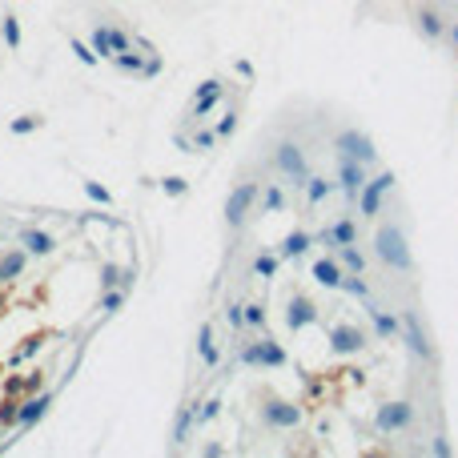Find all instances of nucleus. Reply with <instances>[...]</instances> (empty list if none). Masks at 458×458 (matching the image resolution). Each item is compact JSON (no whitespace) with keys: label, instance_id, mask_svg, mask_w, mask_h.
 Listing matches in <instances>:
<instances>
[{"label":"nucleus","instance_id":"22","mask_svg":"<svg viewBox=\"0 0 458 458\" xmlns=\"http://www.w3.org/2000/svg\"><path fill=\"white\" fill-rule=\"evenodd\" d=\"M197 354H201V362H205L210 370L222 362V354H217V346H213V326H210V322L197 330Z\"/></svg>","mask_w":458,"mask_h":458},{"label":"nucleus","instance_id":"7","mask_svg":"<svg viewBox=\"0 0 458 458\" xmlns=\"http://www.w3.org/2000/svg\"><path fill=\"white\" fill-rule=\"evenodd\" d=\"M273 161H277V169H282L294 185H306V181H310L306 157H302V149H297L294 141H282V145H277V153H273Z\"/></svg>","mask_w":458,"mask_h":458},{"label":"nucleus","instance_id":"5","mask_svg":"<svg viewBox=\"0 0 458 458\" xmlns=\"http://www.w3.org/2000/svg\"><path fill=\"white\" fill-rule=\"evenodd\" d=\"M334 145H338V157H354V161H362V165L378 161V149H374V141L362 133V129H342Z\"/></svg>","mask_w":458,"mask_h":458},{"label":"nucleus","instance_id":"15","mask_svg":"<svg viewBox=\"0 0 458 458\" xmlns=\"http://www.w3.org/2000/svg\"><path fill=\"white\" fill-rule=\"evenodd\" d=\"M318 241H326V246H354L358 241V222H350V217H338L334 225H326L322 234H318Z\"/></svg>","mask_w":458,"mask_h":458},{"label":"nucleus","instance_id":"6","mask_svg":"<svg viewBox=\"0 0 458 458\" xmlns=\"http://www.w3.org/2000/svg\"><path fill=\"white\" fill-rule=\"evenodd\" d=\"M374 426L382 434H402L414 426V406L410 402H386V406H378V414H374Z\"/></svg>","mask_w":458,"mask_h":458},{"label":"nucleus","instance_id":"51","mask_svg":"<svg viewBox=\"0 0 458 458\" xmlns=\"http://www.w3.org/2000/svg\"><path fill=\"white\" fill-rule=\"evenodd\" d=\"M0 374H4V362H0Z\"/></svg>","mask_w":458,"mask_h":458},{"label":"nucleus","instance_id":"21","mask_svg":"<svg viewBox=\"0 0 458 458\" xmlns=\"http://www.w3.org/2000/svg\"><path fill=\"white\" fill-rule=\"evenodd\" d=\"M21 241H25V249H28V253H37V258H49L52 249H57V241H52L45 229H25Z\"/></svg>","mask_w":458,"mask_h":458},{"label":"nucleus","instance_id":"42","mask_svg":"<svg viewBox=\"0 0 458 458\" xmlns=\"http://www.w3.org/2000/svg\"><path fill=\"white\" fill-rule=\"evenodd\" d=\"M4 40H8V45H21V25H16V16H8V21H4Z\"/></svg>","mask_w":458,"mask_h":458},{"label":"nucleus","instance_id":"39","mask_svg":"<svg viewBox=\"0 0 458 458\" xmlns=\"http://www.w3.org/2000/svg\"><path fill=\"white\" fill-rule=\"evenodd\" d=\"M246 326H253V330H265V310H261V306H246Z\"/></svg>","mask_w":458,"mask_h":458},{"label":"nucleus","instance_id":"28","mask_svg":"<svg viewBox=\"0 0 458 458\" xmlns=\"http://www.w3.org/2000/svg\"><path fill=\"white\" fill-rule=\"evenodd\" d=\"M277 210H285V193L282 185H270L261 193V213H277Z\"/></svg>","mask_w":458,"mask_h":458},{"label":"nucleus","instance_id":"26","mask_svg":"<svg viewBox=\"0 0 458 458\" xmlns=\"http://www.w3.org/2000/svg\"><path fill=\"white\" fill-rule=\"evenodd\" d=\"M40 346H45V334H28V338H25V346L13 350V358H8V370H13V366H21V362H28Z\"/></svg>","mask_w":458,"mask_h":458},{"label":"nucleus","instance_id":"17","mask_svg":"<svg viewBox=\"0 0 458 458\" xmlns=\"http://www.w3.org/2000/svg\"><path fill=\"white\" fill-rule=\"evenodd\" d=\"M366 314H370V322H374V330H378V338H398V330H402V322H398L390 310H382V306H374V302H366Z\"/></svg>","mask_w":458,"mask_h":458},{"label":"nucleus","instance_id":"27","mask_svg":"<svg viewBox=\"0 0 458 458\" xmlns=\"http://www.w3.org/2000/svg\"><path fill=\"white\" fill-rule=\"evenodd\" d=\"M113 64L121 69V73H133V76H145V61L137 57V52H117L113 57Z\"/></svg>","mask_w":458,"mask_h":458},{"label":"nucleus","instance_id":"33","mask_svg":"<svg viewBox=\"0 0 458 458\" xmlns=\"http://www.w3.org/2000/svg\"><path fill=\"white\" fill-rule=\"evenodd\" d=\"M125 306V290H105V297H101V310L105 314H117Z\"/></svg>","mask_w":458,"mask_h":458},{"label":"nucleus","instance_id":"38","mask_svg":"<svg viewBox=\"0 0 458 458\" xmlns=\"http://www.w3.org/2000/svg\"><path fill=\"white\" fill-rule=\"evenodd\" d=\"M217 145V133H213V129H201L197 137H193V153H201V149H213Z\"/></svg>","mask_w":458,"mask_h":458},{"label":"nucleus","instance_id":"36","mask_svg":"<svg viewBox=\"0 0 458 458\" xmlns=\"http://www.w3.org/2000/svg\"><path fill=\"white\" fill-rule=\"evenodd\" d=\"M40 125H45V117H37V113H33V117H16L13 133H33V129H40Z\"/></svg>","mask_w":458,"mask_h":458},{"label":"nucleus","instance_id":"24","mask_svg":"<svg viewBox=\"0 0 458 458\" xmlns=\"http://www.w3.org/2000/svg\"><path fill=\"white\" fill-rule=\"evenodd\" d=\"M334 258L342 261V265H346L350 273H366V258H362L358 241H354V246H338V249H334Z\"/></svg>","mask_w":458,"mask_h":458},{"label":"nucleus","instance_id":"25","mask_svg":"<svg viewBox=\"0 0 458 458\" xmlns=\"http://www.w3.org/2000/svg\"><path fill=\"white\" fill-rule=\"evenodd\" d=\"M193 422H197V410L193 406H181L177 410V426H173V446H181L189 438V430H193Z\"/></svg>","mask_w":458,"mask_h":458},{"label":"nucleus","instance_id":"47","mask_svg":"<svg viewBox=\"0 0 458 458\" xmlns=\"http://www.w3.org/2000/svg\"><path fill=\"white\" fill-rule=\"evenodd\" d=\"M234 69H237V73H241V76H249V81H253V64H249V61H237Z\"/></svg>","mask_w":458,"mask_h":458},{"label":"nucleus","instance_id":"35","mask_svg":"<svg viewBox=\"0 0 458 458\" xmlns=\"http://www.w3.org/2000/svg\"><path fill=\"white\" fill-rule=\"evenodd\" d=\"M161 189L169 193V197H185V193H189V181H185V177H165Z\"/></svg>","mask_w":458,"mask_h":458},{"label":"nucleus","instance_id":"11","mask_svg":"<svg viewBox=\"0 0 458 458\" xmlns=\"http://www.w3.org/2000/svg\"><path fill=\"white\" fill-rule=\"evenodd\" d=\"M225 97V85L222 81H201L197 93H193V105H189V121H201V117H210L217 109V101Z\"/></svg>","mask_w":458,"mask_h":458},{"label":"nucleus","instance_id":"50","mask_svg":"<svg viewBox=\"0 0 458 458\" xmlns=\"http://www.w3.org/2000/svg\"><path fill=\"white\" fill-rule=\"evenodd\" d=\"M426 4H442V0H426Z\"/></svg>","mask_w":458,"mask_h":458},{"label":"nucleus","instance_id":"30","mask_svg":"<svg viewBox=\"0 0 458 458\" xmlns=\"http://www.w3.org/2000/svg\"><path fill=\"white\" fill-rule=\"evenodd\" d=\"M306 197H310V205H322V201L330 197V181H322V177H310V181H306Z\"/></svg>","mask_w":458,"mask_h":458},{"label":"nucleus","instance_id":"34","mask_svg":"<svg viewBox=\"0 0 458 458\" xmlns=\"http://www.w3.org/2000/svg\"><path fill=\"white\" fill-rule=\"evenodd\" d=\"M85 193H88L93 201H97V205H113V193H109L105 185H101V181H85Z\"/></svg>","mask_w":458,"mask_h":458},{"label":"nucleus","instance_id":"37","mask_svg":"<svg viewBox=\"0 0 458 458\" xmlns=\"http://www.w3.org/2000/svg\"><path fill=\"white\" fill-rule=\"evenodd\" d=\"M217 410H222V402H217V398H210V402H201L197 422H201V426H205V422H213V418H217Z\"/></svg>","mask_w":458,"mask_h":458},{"label":"nucleus","instance_id":"29","mask_svg":"<svg viewBox=\"0 0 458 458\" xmlns=\"http://www.w3.org/2000/svg\"><path fill=\"white\" fill-rule=\"evenodd\" d=\"M277 253H258V258H253V273H258V277H265V282H270L273 273H277Z\"/></svg>","mask_w":458,"mask_h":458},{"label":"nucleus","instance_id":"20","mask_svg":"<svg viewBox=\"0 0 458 458\" xmlns=\"http://www.w3.org/2000/svg\"><path fill=\"white\" fill-rule=\"evenodd\" d=\"M25 261H28V249H13V253H4V258H0V285L16 282V277L25 273Z\"/></svg>","mask_w":458,"mask_h":458},{"label":"nucleus","instance_id":"46","mask_svg":"<svg viewBox=\"0 0 458 458\" xmlns=\"http://www.w3.org/2000/svg\"><path fill=\"white\" fill-rule=\"evenodd\" d=\"M21 390H25V378H8V382H4V394H21Z\"/></svg>","mask_w":458,"mask_h":458},{"label":"nucleus","instance_id":"1","mask_svg":"<svg viewBox=\"0 0 458 458\" xmlns=\"http://www.w3.org/2000/svg\"><path fill=\"white\" fill-rule=\"evenodd\" d=\"M374 249H378V261H386L390 270H398V273H410V270H414L410 246H406V237H402V229H398L394 222H382V225H378V234H374Z\"/></svg>","mask_w":458,"mask_h":458},{"label":"nucleus","instance_id":"2","mask_svg":"<svg viewBox=\"0 0 458 458\" xmlns=\"http://www.w3.org/2000/svg\"><path fill=\"white\" fill-rule=\"evenodd\" d=\"M390 189H394V173H390V169H382L374 181H366V185H362V193H358V213H362V217H378Z\"/></svg>","mask_w":458,"mask_h":458},{"label":"nucleus","instance_id":"16","mask_svg":"<svg viewBox=\"0 0 458 458\" xmlns=\"http://www.w3.org/2000/svg\"><path fill=\"white\" fill-rule=\"evenodd\" d=\"M49 406H52V394H28L25 402H21L16 426H21V430H28V426H33V422H37V418H40V414H45Z\"/></svg>","mask_w":458,"mask_h":458},{"label":"nucleus","instance_id":"49","mask_svg":"<svg viewBox=\"0 0 458 458\" xmlns=\"http://www.w3.org/2000/svg\"><path fill=\"white\" fill-rule=\"evenodd\" d=\"M450 37H454V45H458V21H454V25H450Z\"/></svg>","mask_w":458,"mask_h":458},{"label":"nucleus","instance_id":"9","mask_svg":"<svg viewBox=\"0 0 458 458\" xmlns=\"http://www.w3.org/2000/svg\"><path fill=\"white\" fill-rule=\"evenodd\" d=\"M129 49H133V40L125 37L121 28H109V25L93 28V52H97V57H105V61H113L117 52H129Z\"/></svg>","mask_w":458,"mask_h":458},{"label":"nucleus","instance_id":"44","mask_svg":"<svg viewBox=\"0 0 458 458\" xmlns=\"http://www.w3.org/2000/svg\"><path fill=\"white\" fill-rule=\"evenodd\" d=\"M430 454H434V458H450V442H446V438H434V442H430Z\"/></svg>","mask_w":458,"mask_h":458},{"label":"nucleus","instance_id":"4","mask_svg":"<svg viewBox=\"0 0 458 458\" xmlns=\"http://www.w3.org/2000/svg\"><path fill=\"white\" fill-rule=\"evenodd\" d=\"M258 181H241V185L229 193V201H225V225L229 229H237V225H246L249 210H253V201H258Z\"/></svg>","mask_w":458,"mask_h":458},{"label":"nucleus","instance_id":"40","mask_svg":"<svg viewBox=\"0 0 458 458\" xmlns=\"http://www.w3.org/2000/svg\"><path fill=\"white\" fill-rule=\"evenodd\" d=\"M225 322L234 326V330H241V326H246V306H237V302H234V306L225 310Z\"/></svg>","mask_w":458,"mask_h":458},{"label":"nucleus","instance_id":"10","mask_svg":"<svg viewBox=\"0 0 458 458\" xmlns=\"http://www.w3.org/2000/svg\"><path fill=\"white\" fill-rule=\"evenodd\" d=\"M330 350H334V354H342V358L362 354V350H366V334H362L358 326L338 322V326H330Z\"/></svg>","mask_w":458,"mask_h":458},{"label":"nucleus","instance_id":"3","mask_svg":"<svg viewBox=\"0 0 458 458\" xmlns=\"http://www.w3.org/2000/svg\"><path fill=\"white\" fill-rule=\"evenodd\" d=\"M402 338H406L410 358H418V362H434V346H430V338H426V326H422V318H418L414 310L402 314Z\"/></svg>","mask_w":458,"mask_h":458},{"label":"nucleus","instance_id":"31","mask_svg":"<svg viewBox=\"0 0 458 458\" xmlns=\"http://www.w3.org/2000/svg\"><path fill=\"white\" fill-rule=\"evenodd\" d=\"M338 290H346V294H354V297H370V285L362 282V273H342V285H338Z\"/></svg>","mask_w":458,"mask_h":458},{"label":"nucleus","instance_id":"23","mask_svg":"<svg viewBox=\"0 0 458 458\" xmlns=\"http://www.w3.org/2000/svg\"><path fill=\"white\" fill-rule=\"evenodd\" d=\"M258 350H261V366H285V362H290L285 346L273 342V338H258Z\"/></svg>","mask_w":458,"mask_h":458},{"label":"nucleus","instance_id":"41","mask_svg":"<svg viewBox=\"0 0 458 458\" xmlns=\"http://www.w3.org/2000/svg\"><path fill=\"white\" fill-rule=\"evenodd\" d=\"M234 129H237V109H229L222 117V125H217V137H234Z\"/></svg>","mask_w":458,"mask_h":458},{"label":"nucleus","instance_id":"12","mask_svg":"<svg viewBox=\"0 0 458 458\" xmlns=\"http://www.w3.org/2000/svg\"><path fill=\"white\" fill-rule=\"evenodd\" d=\"M261 418L270 422V426H277V430H294L297 422H302V406H294V402H265L261 406Z\"/></svg>","mask_w":458,"mask_h":458},{"label":"nucleus","instance_id":"8","mask_svg":"<svg viewBox=\"0 0 458 458\" xmlns=\"http://www.w3.org/2000/svg\"><path fill=\"white\" fill-rule=\"evenodd\" d=\"M366 185V165L354 161V157H338V189L346 193V201L358 205V193Z\"/></svg>","mask_w":458,"mask_h":458},{"label":"nucleus","instance_id":"43","mask_svg":"<svg viewBox=\"0 0 458 458\" xmlns=\"http://www.w3.org/2000/svg\"><path fill=\"white\" fill-rule=\"evenodd\" d=\"M40 382H45V370H28L25 390H28V394H37V390H40Z\"/></svg>","mask_w":458,"mask_h":458},{"label":"nucleus","instance_id":"18","mask_svg":"<svg viewBox=\"0 0 458 458\" xmlns=\"http://www.w3.org/2000/svg\"><path fill=\"white\" fill-rule=\"evenodd\" d=\"M314 282L326 285V290H338V285H342V261L338 258H318L314 261Z\"/></svg>","mask_w":458,"mask_h":458},{"label":"nucleus","instance_id":"13","mask_svg":"<svg viewBox=\"0 0 458 458\" xmlns=\"http://www.w3.org/2000/svg\"><path fill=\"white\" fill-rule=\"evenodd\" d=\"M314 322H318V306H314L310 297L294 294L290 297V310H285V326H290V330H306V326H314Z\"/></svg>","mask_w":458,"mask_h":458},{"label":"nucleus","instance_id":"19","mask_svg":"<svg viewBox=\"0 0 458 458\" xmlns=\"http://www.w3.org/2000/svg\"><path fill=\"white\" fill-rule=\"evenodd\" d=\"M310 246H314V237L306 234V229H294V234H285V241L277 246V258H282V261H294V258H302Z\"/></svg>","mask_w":458,"mask_h":458},{"label":"nucleus","instance_id":"14","mask_svg":"<svg viewBox=\"0 0 458 458\" xmlns=\"http://www.w3.org/2000/svg\"><path fill=\"white\" fill-rule=\"evenodd\" d=\"M414 21H418V33H422L426 40H442L446 33H450V25L442 21V13H438L434 4H422L418 13H414Z\"/></svg>","mask_w":458,"mask_h":458},{"label":"nucleus","instance_id":"45","mask_svg":"<svg viewBox=\"0 0 458 458\" xmlns=\"http://www.w3.org/2000/svg\"><path fill=\"white\" fill-rule=\"evenodd\" d=\"M73 52H76V57H81L85 64H97V52H88L85 45H81V40H73Z\"/></svg>","mask_w":458,"mask_h":458},{"label":"nucleus","instance_id":"48","mask_svg":"<svg viewBox=\"0 0 458 458\" xmlns=\"http://www.w3.org/2000/svg\"><path fill=\"white\" fill-rule=\"evenodd\" d=\"M205 454L217 458V454H225V446H222V442H210V446H205Z\"/></svg>","mask_w":458,"mask_h":458},{"label":"nucleus","instance_id":"32","mask_svg":"<svg viewBox=\"0 0 458 458\" xmlns=\"http://www.w3.org/2000/svg\"><path fill=\"white\" fill-rule=\"evenodd\" d=\"M16 414H21V402H16L13 394H8L4 402H0V426H13V422H16Z\"/></svg>","mask_w":458,"mask_h":458}]
</instances>
